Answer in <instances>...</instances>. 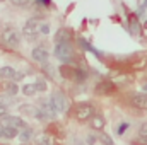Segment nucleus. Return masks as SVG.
Returning a JSON list of instances; mask_svg holds the SVG:
<instances>
[{
    "label": "nucleus",
    "instance_id": "obj_1",
    "mask_svg": "<svg viewBox=\"0 0 147 145\" xmlns=\"http://www.w3.org/2000/svg\"><path fill=\"white\" fill-rule=\"evenodd\" d=\"M94 106L92 104H89V103H82V104H79V106H75L74 109V116H75V119L77 121H89L94 114H96V111H94Z\"/></svg>",
    "mask_w": 147,
    "mask_h": 145
},
{
    "label": "nucleus",
    "instance_id": "obj_2",
    "mask_svg": "<svg viewBox=\"0 0 147 145\" xmlns=\"http://www.w3.org/2000/svg\"><path fill=\"white\" fill-rule=\"evenodd\" d=\"M50 101H51L53 108L57 109L58 113H67V111L70 109V101H69V97H67L63 92H55V94L50 97Z\"/></svg>",
    "mask_w": 147,
    "mask_h": 145
},
{
    "label": "nucleus",
    "instance_id": "obj_3",
    "mask_svg": "<svg viewBox=\"0 0 147 145\" xmlns=\"http://www.w3.org/2000/svg\"><path fill=\"white\" fill-rule=\"evenodd\" d=\"M53 53L62 62H70L74 56V50H72V46H70V43H57Z\"/></svg>",
    "mask_w": 147,
    "mask_h": 145
},
{
    "label": "nucleus",
    "instance_id": "obj_4",
    "mask_svg": "<svg viewBox=\"0 0 147 145\" xmlns=\"http://www.w3.org/2000/svg\"><path fill=\"white\" fill-rule=\"evenodd\" d=\"M2 41L9 46H19L21 43V38H19V33L12 28H5L2 31Z\"/></svg>",
    "mask_w": 147,
    "mask_h": 145
},
{
    "label": "nucleus",
    "instance_id": "obj_5",
    "mask_svg": "<svg viewBox=\"0 0 147 145\" xmlns=\"http://www.w3.org/2000/svg\"><path fill=\"white\" fill-rule=\"evenodd\" d=\"M22 33H24V36H28V38L38 36V34L41 33V22H39V19H29V21L24 24Z\"/></svg>",
    "mask_w": 147,
    "mask_h": 145
},
{
    "label": "nucleus",
    "instance_id": "obj_6",
    "mask_svg": "<svg viewBox=\"0 0 147 145\" xmlns=\"http://www.w3.org/2000/svg\"><path fill=\"white\" fill-rule=\"evenodd\" d=\"M2 126H14V128H17V130L28 128V126H26V121H24L22 118H19V116H7V118L3 116Z\"/></svg>",
    "mask_w": 147,
    "mask_h": 145
},
{
    "label": "nucleus",
    "instance_id": "obj_7",
    "mask_svg": "<svg viewBox=\"0 0 147 145\" xmlns=\"http://www.w3.org/2000/svg\"><path fill=\"white\" fill-rule=\"evenodd\" d=\"M116 89V85H115V82H111V80H101V82H98V85H96V94H99V96H108L111 94L113 91Z\"/></svg>",
    "mask_w": 147,
    "mask_h": 145
},
{
    "label": "nucleus",
    "instance_id": "obj_8",
    "mask_svg": "<svg viewBox=\"0 0 147 145\" xmlns=\"http://www.w3.org/2000/svg\"><path fill=\"white\" fill-rule=\"evenodd\" d=\"M31 58H33L36 63H46V62H48V58H50V53H48V50H46V48L38 46V48H34V50L31 51Z\"/></svg>",
    "mask_w": 147,
    "mask_h": 145
},
{
    "label": "nucleus",
    "instance_id": "obj_9",
    "mask_svg": "<svg viewBox=\"0 0 147 145\" xmlns=\"http://www.w3.org/2000/svg\"><path fill=\"white\" fill-rule=\"evenodd\" d=\"M130 103H132V106H135L137 109H147V94L146 92L132 94Z\"/></svg>",
    "mask_w": 147,
    "mask_h": 145
},
{
    "label": "nucleus",
    "instance_id": "obj_10",
    "mask_svg": "<svg viewBox=\"0 0 147 145\" xmlns=\"http://www.w3.org/2000/svg\"><path fill=\"white\" fill-rule=\"evenodd\" d=\"M91 123V128L92 130H96V132H101V130H105V125H106V121H105V118L101 116V114H94L91 119H89Z\"/></svg>",
    "mask_w": 147,
    "mask_h": 145
},
{
    "label": "nucleus",
    "instance_id": "obj_11",
    "mask_svg": "<svg viewBox=\"0 0 147 145\" xmlns=\"http://www.w3.org/2000/svg\"><path fill=\"white\" fill-rule=\"evenodd\" d=\"M0 77L2 79H9V80H14L17 79V72L14 67H2L0 68Z\"/></svg>",
    "mask_w": 147,
    "mask_h": 145
},
{
    "label": "nucleus",
    "instance_id": "obj_12",
    "mask_svg": "<svg viewBox=\"0 0 147 145\" xmlns=\"http://www.w3.org/2000/svg\"><path fill=\"white\" fill-rule=\"evenodd\" d=\"M21 91H22V94H24V96H34V94L38 92L34 82H31V84H24V85L21 87Z\"/></svg>",
    "mask_w": 147,
    "mask_h": 145
},
{
    "label": "nucleus",
    "instance_id": "obj_13",
    "mask_svg": "<svg viewBox=\"0 0 147 145\" xmlns=\"http://www.w3.org/2000/svg\"><path fill=\"white\" fill-rule=\"evenodd\" d=\"M69 38H70V34H69L67 29H60L55 36V44L57 43H69Z\"/></svg>",
    "mask_w": 147,
    "mask_h": 145
},
{
    "label": "nucleus",
    "instance_id": "obj_14",
    "mask_svg": "<svg viewBox=\"0 0 147 145\" xmlns=\"http://www.w3.org/2000/svg\"><path fill=\"white\" fill-rule=\"evenodd\" d=\"M19 137V130L14 126H3V138H16Z\"/></svg>",
    "mask_w": 147,
    "mask_h": 145
},
{
    "label": "nucleus",
    "instance_id": "obj_15",
    "mask_svg": "<svg viewBox=\"0 0 147 145\" xmlns=\"http://www.w3.org/2000/svg\"><path fill=\"white\" fill-rule=\"evenodd\" d=\"M60 73H62V77H65V79H75V68L69 67V65L60 67Z\"/></svg>",
    "mask_w": 147,
    "mask_h": 145
},
{
    "label": "nucleus",
    "instance_id": "obj_16",
    "mask_svg": "<svg viewBox=\"0 0 147 145\" xmlns=\"http://www.w3.org/2000/svg\"><path fill=\"white\" fill-rule=\"evenodd\" d=\"M31 137H33V132H31L29 128H24V130H21V133H19V140H21V142H29Z\"/></svg>",
    "mask_w": 147,
    "mask_h": 145
},
{
    "label": "nucleus",
    "instance_id": "obj_17",
    "mask_svg": "<svg viewBox=\"0 0 147 145\" xmlns=\"http://www.w3.org/2000/svg\"><path fill=\"white\" fill-rule=\"evenodd\" d=\"M17 92H19V87L16 85V82H10V84L7 85V96L12 97V96H16Z\"/></svg>",
    "mask_w": 147,
    "mask_h": 145
},
{
    "label": "nucleus",
    "instance_id": "obj_18",
    "mask_svg": "<svg viewBox=\"0 0 147 145\" xmlns=\"http://www.w3.org/2000/svg\"><path fill=\"white\" fill-rule=\"evenodd\" d=\"M34 85H36V89L39 91V92H45V91H46V87H48L45 79H38L36 82H34Z\"/></svg>",
    "mask_w": 147,
    "mask_h": 145
},
{
    "label": "nucleus",
    "instance_id": "obj_19",
    "mask_svg": "<svg viewBox=\"0 0 147 145\" xmlns=\"http://www.w3.org/2000/svg\"><path fill=\"white\" fill-rule=\"evenodd\" d=\"M99 142L103 145H113V138H111L110 135H106V133H101L99 135Z\"/></svg>",
    "mask_w": 147,
    "mask_h": 145
},
{
    "label": "nucleus",
    "instance_id": "obj_20",
    "mask_svg": "<svg viewBox=\"0 0 147 145\" xmlns=\"http://www.w3.org/2000/svg\"><path fill=\"white\" fill-rule=\"evenodd\" d=\"M99 142V137H96L94 133H89L87 135V138H86V145H94Z\"/></svg>",
    "mask_w": 147,
    "mask_h": 145
},
{
    "label": "nucleus",
    "instance_id": "obj_21",
    "mask_svg": "<svg viewBox=\"0 0 147 145\" xmlns=\"http://www.w3.org/2000/svg\"><path fill=\"white\" fill-rule=\"evenodd\" d=\"M139 137L140 138H147V121L139 126Z\"/></svg>",
    "mask_w": 147,
    "mask_h": 145
},
{
    "label": "nucleus",
    "instance_id": "obj_22",
    "mask_svg": "<svg viewBox=\"0 0 147 145\" xmlns=\"http://www.w3.org/2000/svg\"><path fill=\"white\" fill-rule=\"evenodd\" d=\"M10 103H12V99H10V97H5V96H0V106H5V108H7V106H9Z\"/></svg>",
    "mask_w": 147,
    "mask_h": 145
},
{
    "label": "nucleus",
    "instance_id": "obj_23",
    "mask_svg": "<svg viewBox=\"0 0 147 145\" xmlns=\"http://www.w3.org/2000/svg\"><path fill=\"white\" fill-rule=\"evenodd\" d=\"M14 5H17V7H24V5H28L29 3V0H10Z\"/></svg>",
    "mask_w": 147,
    "mask_h": 145
},
{
    "label": "nucleus",
    "instance_id": "obj_24",
    "mask_svg": "<svg viewBox=\"0 0 147 145\" xmlns=\"http://www.w3.org/2000/svg\"><path fill=\"white\" fill-rule=\"evenodd\" d=\"M128 126H130V123H123V125H120V126H118V135H123L125 130H127Z\"/></svg>",
    "mask_w": 147,
    "mask_h": 145
},
{
    "label": "nucleus",
    "instance_id": "obj_25",
    "mask_svg": "<svg viewBox=\"0 0 147 145\" xmlns=\"http://www.w3.org/2000/svg\"><path fill=\"white\" fill-rule=\"evenodd\" d=\"M41 33L43 34H48L50 33V26L48 24H41Z\"/></svg>",
    "mask_w": 147,
    "mask_h": 145
},
{
    "label": "nucleus",
    "instance_id": "obj_26",
    "mask_svg": "<svg viewBox=\"0 0 147 145\" xmlns=\"http://www.w3.org/2000/svg\"><path fill=\"white\" fill-rule=\"evenodd\" d=\"M72 145H86V142H82V140H79L77 137H74L72 138Z\"/></svg>",
    "mask_w": 147,
    "mask_h": 145
},
{
    "label": "nucleus",
    "instance_id": "obj_27",
    "mask_svg": "<svg viewBox=\"0 0 147 145\" xmlns=\"http://www.w3.org/2000/svg\"><path fill=\"white\" fill-rule=\"evenodd\" d=\"M5 114H7V108L5 106H0V118H3Z\"/></svg>",
    "mask_w": 147,
    "mask_h": 145
},
{
    "label": "nucleus",
    "instance_id": "obj_28",
    "mask_svg": "<svg viewBox=\"0 0 147 145\" xmlns=\"http://www.w3.org/2000/svg\"><path fill=\"white\" fill-rule=\"evenodd\" d=\"M0 138H3V126L0 125Z\"/></svg>",
    "mask_w": 147,
    "mask_h": 145
},
{
    "label": "nucleus",
    "instance_id": "obj_29",
    "mask_svg": "<svg viewBox=\"0 0 147 145\" xmlns=\"http://www.w3.org/2000/svg\"><path fill=\"white\" fill-rule=\"evenodd\" d=\"M41 2H43L45 5H48V3H50V0H41Z\"/></svg>",
    "mask_w": 147,
    "mask_h": 145
},
{
    "label": "nucleus",
    "instance_id": "obj_30",
    "mask_svg": "<svg viewBox=\"0 0 147 145\" xmlns=\"http://www.w3.org/2000/svg\"><path fill=\"white\" fill-rule=\"evenodd\" d=\"M0 2H3V0H0Z\"/></svg>",
    "mask_w": 147,
    "mask_h": 145
}]
</instances>
